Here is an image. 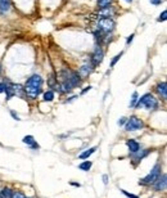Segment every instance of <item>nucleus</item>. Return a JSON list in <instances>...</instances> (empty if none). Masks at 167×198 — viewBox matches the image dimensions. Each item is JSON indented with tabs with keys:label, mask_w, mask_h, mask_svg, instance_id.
Wrapping results in <instances>:
<instances>
[{
	"label": "nucleus",
	"mask_w": 167,
	"mask_h": 198,
	"mask_svg": "<svg viewBox=\"0 0 167 198\" xmlns=\"http://www.w3.org/2000/svg\"><path fill=\"white\" fill-rule=\"evenodd\" d=\"M145 107L149 111H154V109L158 108V100L156 99L152 94H144L141 98L138 99L136 104H135V108H141Z\"/></svg>",
	"instance_id": "1"
},
{
	"label": "nucleus",
	"mask_w": 167,
	"mask_h": 198,
	"mask_svg": "<svg viewBox=\"0 0 167 198\" xmlns=\"http://www.w3.org/2000/svg\"><path fill=\"white\" fill-rule=\"evenodd\" d=\"M115 27L116 22L112 18H100L98 21V30L105 35L112 34L115 31Z\"/></svg>",
	"instance_id": "2"
},
{
	"label": "nucleus",
	"mask_w": 167,
	"mask_h": 198,
	"mask_svg": "<svg viewBox=\"0 0 167 198\" xmlns=\"http://www.w3.org/2000/svg\"><path fill=\"white\" fill-rule=\"evenodd\" d=\"M159 175H161V165L157 164L153 169H152V171L145 176V178H143L140 180L139 184H144V185H153L156 180L159 178Z\"/></svg>",
	"instance_id": "3"
},
{
	"label": "nucleus",
	"mask_w": 167,
	"mask_h": 198,
	"mask_svg": "<svg viewBox=\"0 0 167 198\" xmlns=\"http://www.w3.org/2000/svg\"><path fill=\"white\" fill-rule=\"evenodd\" d=\"M144 126L143 121L136 117V116H131L130 118H127V121L125 123V129L126 131H135V130H140Z\"/></svg>",
	"instance_id": "4"
},
{
	"label": "nucleus",
	"mask_w": 167,
	"mask_h": 198,
	"mask_svg": "<svg viewBox=\"0 0 167 198\" xmlns=\"http://www.w3.org/2000/svg\"><path fill=\"white\" fill-rule=\"evenodd\" d=\"M103 58H104V52H103L102 47L99 45V47H97L94 49V53L93 55H91V65H93L94 67H97L98 65H100V63L103 62Z\"/></svg>",
	"instance_id": "5"
},
{
	"label": "nucleus",
	"mask_w": 167,
	"mask_h": 198,
	"mask_svg": "<svg viewBox=\"0 0 167 198\" xmlns=\"http://www.w3.org/2000/svg\"><path fill=\"white\" fill-rule=\"evenodd\" d=\"M166 187H167V176H166V174H162V175H159V178L154 182L153 188H154V190H157V192H163V190H166Z\"/></svg>",
	"instance_id": "6"
},
{
	"label": "nucleus",
	"mask_w": 167,
	"mask_h": 198,
	"mask_svg": "<svg viewBox=\"0 0 167 198\" xmlns=\"http://www.w3.org/2000/svg\"><path fill=\"white\" fill-rule=\"evenodd\" d=\"M26 86L35 88V89H41V86H42V79H41V76H39V75H32V76L30 77V79L27 80Z\"/></svg>",
	"instance_id": "7"
},
{
	"label": "nucleus",
	"mask_w": 167,
	"mask_h": 198,
	"mask_svg": "<svg viewBox=\"0 0 167 198\" xmlns=\"http://www.w3.org/2000/svg\"><path fill=\"white\" fill-rule=\"evenodd\" d=\"M23 90H24V93L27 94V97L31 98V99L37 98L41 93V89H35V88H30V86H24Z\"/></svg>",
	"instance_id": "8"
},
{
	"label": "nucleus",
	"mask_w": 167,
	"mask_h": 198,
	"mask_svg": "<svg viewBox=\"0 0 167 198\" xmlns=\"http://www.w3.org/2000/svg\"><path fill=\"white\" fill-rule=\"evenodd\" d=\"M149 149H144V151H138V152H135V153H133V161H134V164H138L139 161H141L143 158L145 157V156H148L149 154Z\"/></svg>",
	"instance_id": "9"
},
{
	"label": "nucleus",
	"mask_w": 167,
	"mask_h": 198,
	"mask_svg": "<svg viewBox=\"0 0 167 198\" xmlns=\"http://www.w3.org/2000/svg\"><path fill=\"white\" fill-rule=\"evenodd\" d=\"M113 14H115V9H113L112 6L99 9V16H100V18H112Z\"/></svg>",
	"instance_id": "10"
},
{
	"label": "nucleus",
	"mask_w": 167,
	"mask_h": 198,
	"mask_svg": "<svg viewBox=\"0 0 167 198\" xmlns=\"http://www.w3.org/2000/svg\"><path fill=\"white\" fill-rule=\"evenodd\" d=\"M157 93L161 95V98L163 100H166L167 99V84L165 81H162V82H159L157 85Z\"/></svg>",
	"instance_id": "11"
},
{
	"label": "nucleus",
	"mask_w": 167,
	"mask_h": 198,
	"mask_svg": "<svg viewBox=\"0 0 167 198\" xmlns=\"http://www.w3.org/2000/svg\"><path fill=\"white\" fill-rule=\"evenodd\" d=\"M93 68H94V66L91 65V63H85L84 66H81V68L79 70V72H80V75H81V76L86 77V76H89V75L91 73Z\"/></svg>",
	"instance_id": "12"
},
{
	"label": "nucleus",
	"mask_w": 167,
	"mask_h": 198,
	"mask_svg": "<svg viewBox=\"0 0 167 198\" xmlns=\"http://www.w3.org/2000/svg\"><path fill=\"white\" fill-rule=\"evenodd\" d=\"M126 144H127V147H129V151H130L131 154L140 149V144L138 143L136 140H134V139H129V140L126 141Z\"/></svg>",
	"instance_id": "13"
},
{
	"label": "nucleus",
	"mask_w": 167,
	"mask_h": 198,
	"mask_svg": "<svg viewBox=\"0 0 167 198\" xmlns=\"http://www.w3.org/2000/svg\"><path fill=\"white\" fill-rule=\"evenodd\" d=\"M22 141L24 144H27V146H30L31 148H34V149H37V148H39V144L35 141V138L32 135H26L22 139Z\"/></svg>",
	"instance_id": "14"
},
{
	"label": "nucleus",
	"mask_w": 167,
	"mask_h": 198,
	"mask_svg": "<svg viewBox=\"0 0 167 198\" xmlns=\"http://www.w3.org/2000/svg\"><path fill=\"white\" fill-rule=\"evenodd\" d=\"M10 9V0H0V13H6Z\"/></svg>",
	"instance_id": "15"
},
{
	"label": "nucleus",
	"mask_w": 167,
	"mask_h": 198,
	"mask_svg": "<svg viewBox=\"0 0 167 198\" xmlns=\"http://www.w3.org/2000/svg\"><path fill=\"white\" fill-rule=\"evenodd\" d=\"M95 151H97V147H91V148H89V149H86L85 152H82V153H81L79 157L81 158V160H86V158L90 157V156L93 154Z\"/></svg>",
	"instance_id": "16"
},
{
	"label": "nucleus",
	"mask_w": 167,
	"mask_h": 198,
	"mask_svg": "<svg viewBox=\"0 0 167 198\" xmlns=\"http://www.w3.org/2000/svg\"><path fill=\"white\" fill-rule=\"evenodd\" d=\"M91 166H93L91 161H84V162H81V164L79 165V169L82 170V171H89V170L91 169Z\"/></svg>",
	"instance_id": "17"
},
{
	"label": "nucleus",
	"mask_w": 167,
	"mask_h": 198,
	"mask_svg": "<svg viewBox=\"0 0 167 198\" xmlns=\"http://www.w3.org/2000/svg\"><path fill=\"white\" fill-rule=\"evenodd\" d=\"M113 0H98V8L103 9V8H107V6H111Z\"/></svg>",
	"instance_id": "18"
},
{
	"label": "nucleus",
	"mask_w": 167,
	"mask_h": 198,
	"mask_svg": "<svg viewBox=\"0 0 167 198\" xmlns=\"http://www.w3.org/2000/svg\"><path fill=\"white\" fill-rule=\"evenodd\" d=\"M54 99V91L53 90H48L44 93V100L45 102H52Z\"/></svg>",
	"instance_id": "19"
},
{
	"label": "nucleus",
	"mask_w": 167,
	"mask_h": 198,
	"mask_svg": "<svg viewBox=\"0 0 167 198\" xmlns=\"http://www.w3.org/2000/svg\"><path fill=\"white\" fill-rule=\"evenodd\" d=\"M1 193H3V196H4V198H10V197H12L13 190L10 189V188H4V189L1 190Z\"/></svg>",
	"instance_id": "20"
},
{
	"label": "nucleus",
	"mask_w": 167,
	"mask_h": 198,
	"mask_svg": "<svg viewBox=\"0 0 167 198\" xmlns=\"http://www.w3.org/2000/svg\"><path fill=\"white\" fill-rule=\"evenodd\" d=\"M122 54H123V53H122V52H121V53H120V54H117L116 57H113V59H112V61H111V67H115V66H116V63H117V62H118V61H120V58H121V57H122Z\"/></svg>",
	"instance_id": "21"
},
{
	"label": "nucleus",
	"mask_w": 167,
	"mask_h": 198,
	"mask_svg": "<svg viewBox=\"0 0 167 198\" xmlns=\"http://www.w3.org/2000/svg\"><path fill=\"white\" fill-rule=\"evenodd\" d=\"M136 102H138V93H136V91H134V93H133V98H131V102H130V107H135Z\"/></svg>",
	"instance_id": "22"
},
{
	"label": "nucleus",
	"mask_w": 167,
	"mask_h": 198,
	"mask_svg": "<svg viewBox=\"0 0 167 198\" xmlns=\"http://www.w3.org/2000/svg\"><path fill=\"white\" fill-rule=\"evenodd\" d=\"M10 198H26V196H24L22 192H18V190H16V192H14V190H13L12 197H10Z\"/></svg>",
	"instance_id": "23"
},
{
	"label": "nucleus",
	"mask_w": 167,
	"mask_h": 198,
	"mask_svg": "<svg viewBox=\"0 0 167 198\" xmlns=\"http://www.w3.org/2000/svg\"><path fill=\"white\" fill-rule=\"evenodd\" d=\"M121 192L125 194L126 197H129V198H139L138 196H135V194H133V193H129V192H127V190H125V189H121Z\"/></svg>",
	"instance_id": "24"
},
{
	"label": "nucleus",
	"mask_w": 167,
	"mask_h": 198,
	"mask_svg": "<svg viewBox=\"0 0 167 198\" xmlns=\"http://www.w3.org/2000/svg\"><path fill=\"white\" fill-rule=\"evenodd\" d=\"M166 16H167V12H166V10H163L162 14L159 16V18L157 21H158V22H163V21H166Z\"/></svg>",
	"instance_id": "25"
},
{
	"label": "nucleus",
	"mask_w": 167,
	"mask_h": 198,
	"mask_svg": "<svg viewBox=\"0 0 167 198\" xmlns=\"http://www.w3.org/2000/svg\"><path fill=\"white\" fill-rule=\"evenodd\" d=\"M126 121H127V118H126V117H121L117 123H118L120 126H122V125H125V123H126Z\"/></svg>",
	"instance_id": "26"
},
{
	"label": "nucleus",
	"mask_w": 167,
	"mask_h": 198,
	"mask_svg": "<svg viewBox=\"0 0 167 198\" xmlns=\"http://www.w3.org/2000/svg\"><path fill=\"white\" fill-rule=\"evenodd\" d=\"M162 1H163V0H151V3H152L153 5H159Z\"/></svg>",
	"instance_id": "27"
},
{
	"label": "nucleus",
	"mask_w": 167,
	"mask_h": 198,
	"mask_svg": "<svg viewBox=\"0 0 167 198\" xmlns=\"http://www.w3.org/2000/svg\"><path fill=\"white\" fill-rule=\"evenodd\" d=\"M4 91H5V84L0 82V93H4Z\"/></svg>",
	"instance_id": "28"
},
{
	"label": "nucleus",
	"mask_w": 167,
	"mask_h": 198,
	"mask_svg": "<svg viewBox=\"0 0 167 198\" xmlns=\"http://www.w3.org/2000/svg\"><path fill=\"white\" fill-rule=\"evenodd\" d=\"M134 36H135V35L133 34V35H130V36H129V37H127V41H126V42H127V44H130V42H131V41H133V39H134Z\"/></svg>",
	"instance_id": "29"
},
{
	"label": "nucleus",
	"mask_w": 167,
	"mask_h": 198,
	"mask_svg": "<svg viewBox=\"0 0 167 198\" xmlns=\"http://www.w3.org/2000/svg\"><path fill=\"white\" fill-rule=\"evenodd\" d=\"M12 116L14 117V120H16V121H19V117H18V116H17V115H16V113H14L13 111H12Z\"/></svg>",
	"instance_id": "30"
},
{
	"label": "nucleus",
	"mask_w": 167,
	"mask_h": 198,
	"mask_svg": "<svg viewBox=\"0 0 167 198\" xmlns=\"http://www.w3.org/2000/svg\"><path fill=\"white\" fill-rule=\"evenodd\" d=\"M90 89H91V86H86V88H85V89H84L82 91H81V94H85L87 90H90Z\"/></svg>",
	"instance_id": "31"
},
{
	"label": "nucleus",
	"mask_w": 167,
	"mask_h": 198,
	"mask_svg": "<svg viewBox=\"0 0 167 198\" xmlns=\"http://www.w3.org/2000/svg\"><path fill=\"white\" fill-rule=\"evenodd\" d=\"M103 182H104V184H107V183H108V176H107V175L103 176Z\"/></svg>",
	"instance_id": "32"
},
{
	"label": "nucleus",
	"mask_w": 167,
	"mask_h": 198,
	"mask_svg": "<svg viewBox=\"0 0 167 198\" xmlns=\"http://www.w3.org/2000/svg\"><path fill=\"white\" fill-rule=\"evenodd\" d=\"M71 185H73V187H81L80 184H77V183H71Z\"/></svg>",
	"instance_id": "33"
},
{
	"label": "nucleus",
	"mask_w": 167,
	"mask_h": 198,
	"mask_svg": "<svg viewBox=\"0 0 167 198\" xmlns=\"http://www.w3.org/2000/svg\"><path fill=\"white\" fill-rule=\"evenodd\" d=\"M0 198H4V196H3V193L0 192Z\"/></svg>",
	"instance_id": "34"
},
{
	"label": "nucleus",
	"mask_w": 167,
	"mask_h": 198,
	"mask_svg": "<svg viewBox=\"0 0 167 198\" xmlns=\"http://www.w3.org/2000/svg\"><path fill=\"white\" fill-rule=\"evenodd\" d=\"M126 1H127V3H133V0H126Z\"/></svg>",
	"instance_id": "35"
},
{
	"label": "nucleus",
	"mask_w": 167,
	"mask_h": 198,
	"mask_svg": "<svg viewBox=\"0 0 167 198\" xmlns=\"http://www.w3.org/2000/svg\"><path fill=\"white\" fill-rule=\"evenodd\" d=\"M0 146H1V144H0Z\"/></svg>",
	"instance_id": "36"
}]
</instances>
